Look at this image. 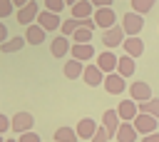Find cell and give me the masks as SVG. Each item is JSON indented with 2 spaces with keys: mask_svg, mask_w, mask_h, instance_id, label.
I'll return each instance as SVG.
<instances>
[{
  "mask_svg": "<svg viewBox=\"0 0 159 142\" xmlns=\"http://www.w3.org/2000/svg\"><path fill=\"white\" fill-rule=\"evenodd\" d=\"M122 27H124L127 37H139V32L144 30V15H139V12H124L122 15Z\"/></svg>",
  "mask_w": 159,
  "mask_h": 142,
  "instance_id": "cell-1",
  "label": "cell"
},
{
  "mask_svg": "<svg viewBox=\"0 0 159 142\" xmlns=\"http://www.w3.org/2000/svg\"><path fill=\"white\" fill-rule=\"evenodd\" d=\"M15 15H17V22H20L22 27H30V25H35V22H37V15H40V5H37L35 0H30V2H27L25 7H20Z\"/></svg>",
  "mask_w": 159,
  "mask_h": 142,
  "instance_id": "cell-2",
  "label": "cell"
},
{
  "mask_svg": "<svg viewBox=\"0 0 159 142\" xmlns=\"http://www.w3.org/2000/svg\"><path fill=\"white\" fill-rule=\"evenodd\" d=\"M124 40H127V32H124L122 25H114V27L102 32V45L104 47H119V45H124Z\"/></svg>",
  "mask_w": 159,
  "mask_h": 142,
  "instance_id": "cell-3",
  "label": "cell"
},
{
  "mask_svg": "<svg viewBox=\"0 0 159 142\" xmlns=\"http://www.w3.org/2000/svg\"><path fill=\"white\" fill-rule=\"evenodd\" d=\"M94 22L99 30H109L117 25V12L112 7H99V10H94Z\"/></svg>",
  "mask_w": 159,
  "mask_h": 142,
  "instance_id": "cell-4",
  "label": "cell"
},
{
  "mask_svg": "<svg viewBox=\"0 0 159 142\" xmlns=\"http://www.w3.org/2000/svg\"><path fill=\"white\" fill-rule=\"evenodd\" d=\"M37 25H40L45 32H55V30H60V27H62V20H60V15H57V12L42 10V12L37 15Z\"/></svg>",
  "mask_w": 159,
  "mask_h": 142,
  "instance_id": "cell-5",
  "label": "cell"
},
{
  "mask_svg": "<svg viewBox=\"0 0 159 142\" xmlns=\"http://www.w3.org/2000/svg\"><path fill=\"white\" fill-rule=\"evenodd\" d=\"M32 125H35V117L30 112H15L12 115V130L10 132L25 135V132H32Z\"/></svg>",
  "mask_w": 159,
  "mask_h": 142,
  "instance_id": "cell-6",
  "label": "cell"
},
{
  "mask_svg": "<svg viewBox=\"0 0 159 142\" xmlns=\"http://www.w3.org/2000/svg\"><path fill=\"white\" fill-rule=\"evenodd\" d=\"M94 65H97L104 75H109V72H117L119 57H117L114 52H99V55H97V60H94Z\"/></svg>",
  "mask_w": 159,
  "mask_h": 142,
  "instance_id": "cell-7",
  "label": "cell"
},
{
  "mask_svg": "<svg viewBox=\"0 0 159 142\" xmlns=\"http://www.w3.org/2000/svg\"><path fill=\"white\" fill-rule=\"evenodd\" d=\"M104 90H107L109 95L124 92V90H127V77H122L119 72H109V75L104 77Z\"/></svg>",
  "mask_w": 159,
  "mask_h": 142,
  "instance_id": "cell-8",
  "label": "cell"
},
{
  "mask_svg": "<svg viewBox=\"0 0 159 142\" xmlns=\"http://www.w3.org/2000/svg\"><path fill=\"white\" fill-rule=\"evenodd\" d=\"M117 115H119L122 122H134V117L139 115V105H137L132 97H129V100H122L119 107H117Z\"/></svg>",
  "mask_w": 159,
  "mask_h": 142,
  "instance_id": "cell-9",
  "label": "cell"
},
{
  "mask_svg": "<svg viewBox=\"0 0 159 142\" xmlns=\"http://www.w3.org/2000/svg\"><path fill=\"white\" fill-rule=\"evenodd\" d=\"M132 125H134L137 132H142V135H152V132H157V117H152V115H147V112H139V115L134 117Z\"/></svg>",
  "mask_w": 159,
  "mask_h": 142,
  "instance_id": "cell-10",
  "label": "cell"
},
{
  "mask_svg": "<svg viewBox=\"0 0 159 142\" xmlns=\"http://www.w3.org/2000/svg\"><path fill=\"white\" fill-rule=\"evenodd\" d=\"M104 72L97 67V65H87L84 67V75H82V80H84V85L87 87H99V85H104Z\"/></svg>",
  "mask_w": 159,
  "mask_h": 142,
  "instance_id": "cell-11",
  "label": "cell"
},
{
  "mask_svg": "<svg viewBox=\"0 0 159 142\" xmlns=\"http://www.w3.org/2000/svg\"><path fill=\"white\" fill-rule=\"evenodd\" d=\"M129 95H132V100L134 102H149L154 95H152V87L147 85V82H132L129 85Z\"/></svg>",
  "mask_w": 159,
  "mask_h": 142,
  "instance_id": "cell-12",
  "label": "cell"
},
{
  "mask_svg": "<svg viewBox=\"0 0 159 142\" xmlns=\"http://www.w3.org/2000/svg\"><path fill=\"white\" fill-rule=\"evenodd\" d=\"M119 125H122V120H119L117 110H107V112H102V127H104V130H107L112 137H117Z\"/></svg>",
  "mask_w": 159,
  "mask_h": 142,
  "instance_id": "cell-13",
  "label": "cell"
},
{
  "mask_svg": "<svg viewBox=\"0 0 159 142\" xmlns=\"http://www.w3.org/2000/svg\"><path fill=\"white\" fill-rule=\"evenodd\" d=\"M70 17H77V20H87V17H94V5L89 0H80L77 5L70 7Z\"/></svg>",
  "mask_w": 159,
  "mask_h": 142,
  "instance_id": "cell-14",
  "label": "cell"
},
{
  "mask_svg": "<svg viewBox=\"0 0 159 142\" xmlns=\"http://www.w3.org/2000/svg\"><path fill=\"white\" fill-rule=\"evenodd\" d=\"M75 130H77V137H80V140H92L94 132H97V122H94L92 117H82Z\"/></svg>",
  "mask_w": 159,
  "mask_h": 142,
  "instance_id": "cell-15",
  "label": "cell"
},
{
  "mask_svg": "<svg viewBox=\"0 0 159 142\" xmlns=\"http://www.w3.org/2000/svg\"><path fill=\"white\" fill-rule=\"evenodd\" d=\"M84 62H80V60H75V57H70L67 62H65V67H62V72H65V77L67 80H77V77H82L84 75Z\"/></svg>",
  "mask_w": 159,
  "mask_h": 142,
  "instance_id": "cell-16",
  "label": "cell"
},
{
  "mask_svg": "<svg viewBox=\"0 0 159 142\" xmlns=\"http://www.w3.org/2000/svg\"><path fill=\"white\" fill-rule=\"evenodd\" d=\"M70 50H72V42H70V37H65V35H57V37L52 40V45H50V52H52L55 57H65Z\"/></svg>",
  "mask_w": 159,
  "mask_h": 142,
  "instance_id": "cell-17",
  "label": "cell"
},
{
  "mask_svg": "<svg viewBox=\"0 0 159 142\" xmlns=\"http://www.w3.org/2000/svg\"><path fill=\"white\" fill-rule=\"evenodd\" d=\"M70 55H72L75 60H80V62H89L97 52H94V47H92V45H77V42H72Z\"/></svg>",
  "mask_w": 159,
  "mask_h": 142,
  "instance_id": "cell-18",
  "label": "cell"
},
{
  "mask_svg": "<svg viewBox=\"0 0 159 142\" xmlns=\"http://www.w3.org/2000/svg\"><path fill=\"white\" fill-rule=\"evenodd\" d=\"M122 47H124V55H129V57H134V60L144 52V42H142V37H127Z\"/></svg>",
  "mask_w": 159,
  "mask_h": 142,
  "instance_id": "cell-19",
  "label": "cell"
},
{
  "mask_svg": "<svg viewBox=\"0 0 159 142\" xmlns=\"http://www.w3.org/2000/svg\"><path fill=\"white\" fill-rule=\"evenodd\" d=\"M45 30L35 22V25H30V27H25V40H27V45H42V40H45Z\"/></svg>",
  "mask_w": 159,
  "mask_h": 142,
  "instance_id": "cell-20",
  "label": "cell"
},
{
  "mask_svg": "<svg viewBox=\"0 0 159 142\" xmlns=\"http://www.w3.org/2000/svg\"><path fill=\"white\" fill-rule=\"evenodd\" d=\"M137 127L132 122H122L119 125V132H117V142H134L137 140Z\"/></svg>",
  "mask_w": 159,
  "mask_h": 142,
  "instance_id": "cell-21",
  "label": "cell"
},
{
  "mask_svg": "<svg viewBox=\"0 0 159 142\" xmlns=\"http://www.w3.org/2000/svg\"><path fill=\"white\" fill-rule=\"evenodd\" d=\"M25 45H27L25 35H22V37L17 35V37H10L7 42H2V45H0V52H20V50H22Z\"/></svg>",
  "mask_w": 159,
  "mask_h": 142,
  "instance_id": "cell-22",
  "label": "cell"
},
{
  "mask_svg": "<svg viewBox=\"0 0 159 142\" xmlns=\"http://www.w3.org/2000/svg\"><path fill=\"white\" fill-rule=\"evenodd\" d=\"M134 57H129V55H122L119 57V65H117V72L122 75V77H132L134 75Z\"/></svg>",
  "mask_w": 159,
  "mask_h": 142,
  "instance_id": "cell-23",
  "label": "cell"
},
{
  "mask_svg": "<svg viewBox=\"0 0 159 142\" xmlns=\"http://www.w3.org/2000/svg\"><path fill=\"white\" fill-rule=\"evenodd\" d=\"M77 140H80L77 137V130H72V127H57L52 142H77Z\"/></svg>",
  "mask_w": 159,
  "mask_h": 142,
  "instance_id": "cell-24",
  "label": "cell"
},
{
  "mask_svg": "<svg viewBox=\"0 0 159 142\" xmlns=\"http://www.w3.org/2000/svg\"><path fill=\"white\" fill-rule=\"evenodd\" d=\"M80 27H82V25H80V20H77V17H67V20H62L60 35H65V37H72V35H75Z\"/></svg>",
  "mask_w": 159,
  "mask_h": 142,
  "instance_id": "cell-25",
  "label": "cell"
},
{
  "mask_svg": "<svg viewBox=\"0 0 159 142\" xmlns=\"http://www.w3.org/2000/svg\"><path fill=\"white\" fill-rule=\"evenodd\" d=\"M137 105H139V112H147L159 120V97H152L149 102H137Z\"/></svg>",
  "mask_w": 159,
  "mask_h": 142,
  "instance_id": "cell-26",
  "label": "cell"
},
{
  "mask_svg": "<svg viewBox=\"0 0 159 142\" xmlns=\"http://www.w3.org/2000/svg\"><path fill=\"white\" fill-rule=\"evenodd\" d=\"M129 2H132V12L144 15V12H149V10L154 7V2H157V0H129Z\"/></svg>",
  "mask_w": 159,
  "mask_h": 142,
  "instance_id": "cell-27",
  "label": "cell"
},
{
  "mask_svg": "<svg viewBox=\"0 0 159 142\" xmlns=\"http://www.w3.org/2000/svg\"><path fill=\"white\" fill-rule=\"evenodd\" d=\"M89 40H92V30H87V27H80L72 35V42H77V45H89Z\"/></svg>",
  "mask_w": 159,
  "mask_h": 142,
  "instance_id": "cell-28",
  "label": "cell"
},
{
  "mask_svg": "<svg viewBox=\"0 0 159 142\" xmlns=\"http://www.w3.org/2000/svg\"><path fill=\"white\" fill-rule=\"evenodd\" d=\"M65 5H67L65 0H45V10H50V12H57V15L65 10Z\"/></svg>",
  "mask_w": 159,
  "mask_h": 142,
  "instance_id": "cell-29",
  "label": "cell"
},
{
  "mask_svg": "<svg viewBox=\"0 0 159 142\" xmlns=\"http://www.w3.org/2000/svg\"><path fill=\"white\" fill-rule=\"evenodd\" d=\"M17 7L12 5V0H0V20H5L7 15H12Z\"/></svg>",
  "mask_w": 159,
  "mask_h": 142,
  "instance_id": "cell-30",
  "label": "cell"
},
{
  "mask_svg": "<svg viewBox=\"0 0 159 142\" xmlns=\"http://www.w3.org/2000/svg\"><path fill=\"white\" fill-rule=\"evenodd\" d=\"M109 137H112V135H109V132L99 125V127H97V132H94V137H92L89 142H109Z\"/></svg>",
  "mask_w": 159,
  "mask_h": 142,
  "instance_id": "cell-31",
  "label": "cell"
},
{
  "mask_svg": "<svg viewBox=\"0 0 159 142\" xmlns=\"http://www.w3.org/2000/svg\"><path fill=\"white\" fill-rule=\"evenodd\" d=\"M7 130H12V117H7V115L0 112V135L7 132Z\"/></svg>",
  "mask_w": 159,
  "mask_h": 142,
  "instance_id": "cell-32",
  "label": "cell"
},
{
  "mask_svg": "<svg viewBox=\"0 0 159 142\" xmlns=\"http://www.w3.org/2000/svg\"><path fill=\"white\" fill-rule=\"evenodd\" d=\"M17 142H42L40 140V135L37 132H25V135H20V140Z\"/></svg>",
  "mask_w": 159,
  "mask_h": 142,
  "instance_id": "cell-33",
  "label": "cell"
},
{
  "mask_svg": "<svg viewBox=\"0 0 159 142\" xmlns=\"http://www.w3.org/2000/svg\"><path fill=\"white\" fill-rule=\"evenodd\" d=\"M80 25H82V27H87V30H92V32L97 30V22H94V17H87V20H80Z\"/></svg>",
  "mask_w": 159,
  "mask_h": 142,
  "instance_id": "cell-34",
  "label": "cell"
},
{
  "mask_svg": "<svg viewBox=\"0 0 159 142\" xmlns=\"http://www.w3.org/2000/svg\"><path fill=\"white\" fill-rule=\"evenodd\" d=\"M89 2L94 5V10H99V7H112L114 0H89Z\"/></svg>",
  "mask_w": 159,
  "mask_h": 142,
  "instance_id": "cell-35",
  "label": "cell"
},
{
  "mask_svg": "<svg viewBox=\"0 0 159 142\" xmlns=\"http://www.w3.org/2000/svg\"><path fill=\"white\" fill-rule=\"evenodd\" d=\"M7 40H10V37H7V27H5V22L0 20V45H2V42H7Z\"/></svg>",
  "mask_w": 159,
  "mask_h": 142,
  "instance_id": "cell-36",
  "label": "cell"
},
{
  "mask_svg": "<svg viewBox=\"0 0 159 142\" xmlns=\"http://www.w3.org/2000/svg\"><path fill=\"white\" fill-rule=\"evenodd\" d=\"M142 142H159V132H152V135H144Z\"/></svg>",
  "mask_w": 159,
  "mask_h": 142,
  "instance_id": "cell-37",
  "label": "cell"
},
{
  "mask_svg": "<svg viewBox=\"0 0 159 142\" xmlns=\"http://www.w3.org/2000/svg\"><path fill=\"white\" fill-rule=\"evenodd\" d=\"M27 2H30V0H12V5H15V7H17V10H20V7H25V5H27Z\"/></svg>",
  "mask_w": 159,
  "mask_h": 142,
  "instance_id": "cell-38",
  "label": "cell"
},
{
  "mask_svg": "<svg viewBox=\"0 0 159 142\" xmlns=\"http://www.w3.org/2000/svg\"><path fill=\"white\" fill-rule=\"evenodd\" d=\"M65 2H67V5H70V7H72V5H77V2H80V0H65Z\"/></svg>",
  "mask_w": 159,
  "mask_h": 142,
  "instance_id": "cell-39",
  "label": "cell"
},
{
  "mask_svg": "<svg viewBox=\"0 0 159 142\" xmlns=\"http://www.w3.org/2000/svg\"><path fill=\"white\" fill-rule=\"evenodd\" d=\"M5 142H17V140H5Z\"/></svg>",
  "mask_w": 159,
  "mask_h": 142,
  "instance_id": "cell-40",
  "label": "cell"
},
{
  "mask_svg": "<svg viewBox=\"0 0 159 142\" xmlns=\"http://www.w3.org/2000/svg\"><path fill=\"white\" fill-rule=\"evenodd\" d=\"M0 142H5V140H2V135H0Z\"/></svg>",
  "mask_w": 159,
  "mask_h": 142,
  "instance_id": "cell-41",
  "label": "cell"
}]
</instances>
